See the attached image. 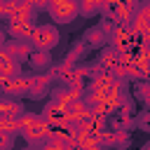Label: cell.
Segmentation results:
<instances>
[{"label": "cell", "instance_id": "6da1fadb", "mask_svg": "<svg viewBox=\"0 0 150 150\" xmlns=\"http://www.w3.org/2000/svg\"><path fill=\"white\" fill-rule=\"evenodd\" d=\"M30 35H33V42H35L40 49H49V47H54V45L59 42V33H56L52 26H38Z\"/></svg>", "mask_w": 150, "mask_h": 150}, {"label": "cell", "instance_id": "7a4b0ae2", "mask_svg": "<svg viewBox=\"0 0 150 150\" xmlns=\"http://www.w3.org/2000/svg\"><path fill=\"white\" fill-rule=\"evenodd\" d=\"M19 127L23 129V134L28 136V138H45L47 136V124L42 122V120H38V117H33V115H28V117H23L21 122H19Z\"/></svg>", "mask_w": 150, "mask_h": 150}, {"label": "cell", "instance_id": "3957f363", "mask_svg": "<svg viewBox=\"0 0 150 150\" xmlns=\"http://www.w3.org/2000/svg\"><path fill=\"white\" fill-rule=\"evenodd\" d=\"M49 9H52V16H54L56 21H61V23L70 21V19L75 16V12H77V7L70 5V2H54Z\"/></svg>", "mask_w": 150, "mask_h": 150}]
</instances>
